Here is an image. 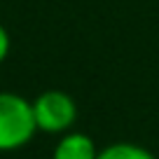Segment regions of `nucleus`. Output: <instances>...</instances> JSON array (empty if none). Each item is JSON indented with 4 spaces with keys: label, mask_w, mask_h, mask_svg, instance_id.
<instances>
[{
    "label": "nucleus",
    "mask_w": 159,
    "mask_h": 159,
    "mask_svg": "<svg viewBox=\"0 0 159 159\" xmlns=\"http://www.w3.org/2000/svg\"><path fill=\"white\" fill-rule=\"evenodd\" d=\"M38 134L33 101L16 91H0V152H16Z\"/></svg>",
    "instance_id": "1"
},
{
    "label": "nucleus",
    "mask_w": 159,
    "mask_h": 159,
    "mask_svg": "<svg viewBox=\"0 0 159 159\" xmlns=\"http://www.w3.org/2000/svg\"><path fill=\"white\" fill-rule=\"evenodd\" d=\"M33 115L38 131L49 136H63L75 129L77 103L63 89H45L33 98Z\"/></svg>",
    "instance_id": "2"
},
{
    "label": "nucleus",
    "mask_w": 159,
    "mask_h": 159,
    "mask_svg": "<svg viewBox=\"0 0 159 159\" xmlns=\"http://www.w3.org/2000/svg\"><path fill=\"white\" fill-rule=\"evenodd\" d=\"M98 152L101 148L89 134L73 129L59 136L54 150H52V159H98Z\"/></svg>",
    "instance_id": "3"
},
{
    "label": "nucleus",
    "mask_w": 159,
    "mask_h": 159,
    "mask_svg": "<svg viewBox=\"0 0 159 159\" xmlns=\"http://www.w3.org/2000/svg\"><path fill=\"white\" fill-rule=\"evenodd\" d=\"M98 159H157V154L140 143L117 140V143H110L105 148H101Z\"/></svg>",
    "instance_id": "4"
},
{
    "label": "nucleus",
    "mask_w": 159,
    "mask_h": 159,
    "mask_svg": "<svg viewBox=\"0 0 159 159\" xmlns=\"http://www.w3.org/2000/svg\"><path fill=\"white\" fill-rule=\"evenodd\" d=\"M10 49H12V38L7 33V28L0 24V63L10 56Z\"/></svg>",
    "instance_id": "5"
}]
</instances>
